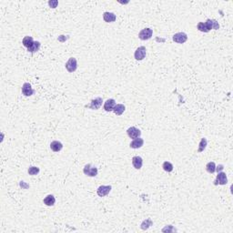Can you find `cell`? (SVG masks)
I'll return each instance as SVG.
<instances>
[{
    "instance_id": "obj_1",
    "label": "cell",
    "mask_w": 233,
    "mask_h": 233,
    "mask_svg": "<svg viewBox=\"0 0 233 233\" xmlns=\"http://www.w3.org/2000/svg\"><path fill=\"white\" fill-rule=\"evenodd\" d=\"M83 172L86 176L88 177H96L98 175V169L95 166H92L91 164H87L84 169H83Z\"/></svg>"
},
{
    "instance_id": "obj_2",
    "label": "cell",
    "mask_w": 233,
    "mask_h": 233,
    "mask_svg": "<svg viewBox=\"0 0 233 233\" xmlns=\"http://www.w3.org/2000/svg\"><path fill=\"white\" fill-rule=\"evenodd\" d=\"M66 67V69L69 72V73H73L77 70L78 68V62H77V59L75 57H70L68 62L66 63L65 65Z\"/></svg>"
},
{
    "instance_id": "obj_3",
    "label": "cell",
    "mask_w": 233,
    "mask_h": 233,
    "mask_svg": "<svg viewBox=\"0 0 233 233\" xmlns=\"http://www.w3.org/2000/svg\"><path fill=\"white\" fill-rule=\"evenodd\" d=\"M146 55H147V49H146V48L143 47V46H141V47H138V48L136 49V51L134 53V57H135L136 60L140 61V60H143V59L146 57Z\"/></svg>"
},
{
    "instance_id": "obj_4",
    "label": "cell",
    "mask_w": 233,
    "mask_h": 233,
    "mask_svg": "<svg viewBox=\"0 0 233 233\" xmlns=\"http://www.w3.org/2000/svg\"><path fill=\"white\" fill-rule=\"evenodd\" d=\"M153 35V30L151 28H144L138 33V38L141 40H149Z\"/></svg>"
},
{
    "instance_id": "obj_5",
    "label": "cell",
    "mask_w": 233,
    "mask_h": 233,
    "mask_svg": "<svg viewBox=\"0 0 233 233\" xmlns=\"http://www.w3.org/2000/svg\"><path fill=\"white\" fill-rule=\"evenodd\" d=\"M102 102H103V99L101 98H96V99L91 100L89 105H86L85 107L90 108L92 110H98L102 106Z\"/></svg>"
},
{
    "instance_id": "obj_6",
    "label": "cell",
    "mask_w": 233,
    "mask_h": 233,
    "mask_svg": "<svg viewBox=\"0 0 233 233\" xmlns=\"http://www.w3.org/2000/svg\"><path fill=\"white\" fill-rule=\"evenodd\" d=\"M172 39L174 42L178 44H183L188 40V35L184 32H179V33H176L172 37Z\"/></svg>"
},
{
    "instance_id": "obj_7",
    "label": "cell",
    "mask_w": 233,
    "mask_h": 233,
    "mask_svg": "<svg viewBox=\"0 0 233 233\" xmlns=\"http://www.w3.org/2000/svg\"><path fill=\"white\" fill-rule=\"evenodd\" d=\"M228 183V178L225 172H218V176L214 181L215 185H226Z\"/></svg>"
},
{
    "instance_id": "obj_8",
    "label": "cell",
    "mask_w": 233,
    "mask_h": 233,
    "mask_svg": "<svg viewBox=\"0 0 233 233\" xmlns=\"http://www.w3.org/2000/svg\"><path fill=\"white\" fill-rule=\"evenodd\" d=\"M112 189V187L110 185H107V186H105V185H101L97 189V193L99 197H106L107 195L109 194V192L111 191Z\"/></svg>"
},
{
    "instance_id": "obj_9",
    "label": "cell",
    "mask_w": 233,
    "mask_h": 233,
    "mask_svg": "<svg viewBox=\"0 0 233 233\" xmlns=\"http://www.w3.org/2000/svg\"><path fill=\"white\" fill-rule=\"evenodd\" d=\"M22 93L26 97H30L35 94V90L32 88L31 85L26 82V83H24L22 86Z\"/></svg>"
},
{
    "instance_id": "obj_10",
    "label": "cell",
    "mask_w": 233,
    "mask_h": 233,
    "mask_svg": "<svg viewBox=\"0 0 233 233\" xmlns=\"http://www.w3.org/2000/svg\"><path fill=\"white\" fill-rule=\"evenodd\" d=\"M127 134H128V136L130 137V138L135 139V138L140 137L141 131L138 129H137L136 127H130V129H128V130H127Z\"/></svg>"
},
{
    "instance_id": "obj_11",
    "label": "cell",
    "mask_w": 233,
    "mask_h": 233,
    "mask_svg": "<svg viewBox=\"0 0 233 233\" xmlns=\"http://www.w3.org/2000/svg\"><path fill=\"white\" fill-rule=\"evenodd\" d=\"M132 165L136 169H140L143 165V159L139 156H135L132 157Z\"/></svg>"
},
{
    "instance_id": "obj_12",
    "label": "cell",
    "mask_w": 233,
    "mask_h": 233,
    "mask_svg": "<svg viewBox=\"0 0 233 233\" xmlns=\"http://www.w3.org/2000/svg\"><path fill=\"white\" fill-rule=\"evenodd\" d=\"M143 145H144V139L141 138H137L133 141H131L130 147L131 149L137 150V149H140Z\"/></svg>"
},
{
    "instance_id": "obj_13",
    "label": "cell",
    "mask_w": 233,
    "mask_h": 233,
    "mask_svg": "<svg viewBox=\"0 0 233 233\" xmlns=\"http://www.w3.org/2000/svg\"><path fill=\"white\" fill-rule=\"evenodd\" d=\"M103 19L107 23H112L115 22L117 19V17L114 13L112 12H105L103 14Z\"/></svg>"
},
{
    "instance_id": "obj_14",
    "label": "cell",
    "mask_w": 233,
    "mask_h": 233,
    "mask_svg": "<svg viewBox=\"0 0 233 233\" xmlns=\"http://www.w3.org/2000/svg\"><path fill=\"white\" fill-rule=\"evenodd\" d=\"M115 106H116V100L113 99H109L104 104V109L107 112H110V111H113V108Z\"/></svg>"
},
{
    "instance_id": "obj_15",
    "label": "cell",
    "mask_w": 233,
    "mask_h": 233,
    "mask_svg": "<svg viewBox=\"0 0 233 233\" xmlns=\"http://www.w3.org/2000/svg\"><path fill=\"white\" fill-rule=\"evenodd\" d=\"M50 149L54 152H59L63 149V144L60 141L54 140L50 143Z\"/></svg>"
},
{
    "instance_id": "obj_16",
    "label": "cell",
    "mask_w": 233,
    "mask_h": 233,
    "mask_svg": "<svg viewBox=\"0 0 233 233\" xmlns=\"http://www.w3.org/2000/svg\"><path fill=\"white\" fill-rule=\"evenodd\" d=\"M125 109H126V107L123 104H116V106L113 108V112L117 116H121L124 113Z\"/></svg>"
},
{
    "instance_id": "obj_17",
    "label": "cell",
    "mask_w": 233,
    "mask_h": 233,
    "mask_svg": "<svg viewBox=\"0 0 233 233\" xmlns=\"http://www.w3.org/2000/svg\"><path fill=\"white\" fill-rule=\"evenodd\" d=\"M34 42H35V41L33 40V37H29V36L25 37L23 38V40H22L23 46H24L25 48H26V49H29V48L33 45Z\"/></svg>"
},
{
    "instance_id": "obj_18",
    "label": "cell",
    "mask_w": 233,
    "mask_h": 233,
    "mask_svg": "<svg viewBox=\"0 0 233 233\" xmlns=\"http://www.w3.org/2000/svg\"><path fill=\"white\" fill-rule=\"evenodd\" d=\"M44 203L47 206H54L56 203V198L54 197V195H48L45 199H44Z\"/></svg>"
},
{
    "instance_id": "obj_19",
    "label": "cell",
    "mask_w": 233,
    "mask_h": 233,
    "mask_svg": "<svg viewBox=\"0 0 233 233\" xmlns=\"http://www.w3.org/2000/svg\"><path fill=\"white\" fill-rule=\"evenodd\" d=\"M40 46H41V44H40L39 41H35L33 43V45L29 49H27V51L30 52V53H36V52H37L39 50Z\"/></svg>"
},
{
    "instance_id": "obj_20",
    "label": "cell",
    "mask_w": 233,
    "mask_h": 233,
    "mask_svg": "<svg viewBox=\"0 0 233 233\" xmlns=\"http://www.w3.org/2000/svg\"><path fill=\"white\" fill-rule=\"evenodd\" d=\"M152 224H153L152 220H151L150 219H147L143 220V222H142L141 225H140V228H141L143 231H146V230L150 229V228L152 226Z\"/></svg>"
},
{
    "instance_id": "obj_21",
    "label": "cell",
    "mask_w": 233,
    "mask_h": 233,
    "mask_svg": "<svg viewBox=\"0 0 233 233\" xmlns=\"http://www.w3.org/2000/svg\"><path fill=\"white\" fill-rule=\"evenodd\" d=\"M207 145H208L207 138H201V140H200V144H199L198 152H199V153H200V152L204 151V150H205V149H206V147H207Z\"/></svg>"
},
{
    "instance_id": "obj_22",
    "label": "cell",
    "mask_w": 233,
    "mask_h": 233,
    "mask_svg": "<svg viewBox=\"0 0 233 233\" xmlns=\"http://www.w3.org/2000/svg\"><path fill=\"white\" fill-rule=\"evenodd\" d=\"M206 170L209 174H213L215 172V170H216V164H215V162H213V161L208 162L207 165H206Z\"/></svg>"
},
{
    "instance_id": "obj_23",
    "label": "cell",
    "mask_w": 233,
    "mask_h": 233,
    "mask_svg": "<svg viewBox=\"0 0 233 233\" xmlns=\"http://www.w3.org/2000/svg\"><path fill=\"white\" fill-rule=\"evenodd\" d=\"M162 168H163V169L166 172H171L173 170V169H174L173 165L170 162H169V161H165L163 163V165H162Z\"/></svg>"
},
{
    "instance_id": "obj_24",
    "label": "cell",
    "mask_w": 233,
    "mask_h": 233,
    "mask_svg": "<svg viewBox=\"0 0 233 233\" xmlns=\"http://www.w3.org/2000/svg\"><path fill=\"white\" fill-rule=\"evenodd\" d=\"M39 171H40L39 168L35 167V166H31V167H29V168H28V170H27L28 174H29V175H31V176L37 175V174L39 173Z\"/></svg>"
},
{
    "instance_id": "obj_25",
    "label": "cell",
    "mask_w": 233,
    "mask_h": 233,
    "mask_svg": "<svg viewBox=\"0 0 233 233\" xmlns=\"http://www.w3.org/2000/svg\"><path fill=\"white\" fill-rule=\"evenodd\" d=\"M197 27H198V29H199L200 31H201V32H204V33H208V32H209V31H208V29L207 28L206 24H205L204 22H200V23L197 25Z\"/></svg>"
},
{
    "instance_id": "obj_26",
    "label": "cell",
    "mask_w": 233,
    "mask_h": 233,
    "mask_svg": "<svg viewBox=\"0 0 233 233\" xmlns=\"http://www.w3.org/2000/svg\"><path fill=\"white\" fill-rule=\"evenodd\" d=\"M219 28V23H218L215 19H212V29L218 30Z\"/></svg>"
},
{
    "instance_id": "obj_27",
    "label": "cell",
    "mask_w": 233,
    "mask_h": 233,
    "mask_svg": "<svg viewBox=\"0 0 233 233\" xmlns=\"http://www.w3.org/2000/svg\"><path fill=\"white\" fill-rule=\"evenodd\" d=\"M176 231V230H175V229H174L171 225H169V228H168V226H167L165 229H163V230H162V231Z\"/></svg>"
},
{
    "instance_id": "obj_28",
    "label": "cell",
    "mask_w": 233,
    "mask_h": 233,
    "mask_svg": "<svg viewBox=\"0 0 233 233\" xmlns=\"http://www.w3.org/2000/svg\"><path fill=\"white\" fill-rule=\"evenodd\" d=\"M57 4H58L57 1H49V5L51 6L52 8H56V6H57Z\"/></svg>"
},
{
    "instance_id": "obj_29",
    "label": "cell",
    "mask_w": 233,
    "mask_h": 233,
    "mask_svg": "<svg viewBox=\"0 0 233 233\" xmlns=\"http://www.w3.org/2000/svg\"><path fill=\"white\" fill-rule=\"evenodd\" d=\"M223 169H224V166L220 164V165H219L218 167H216V170H215V171H217V172H220Z\"/></svg>"
}]
</instances>
